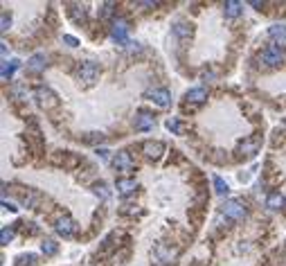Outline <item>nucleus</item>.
Returning <instances> with one entry per match:
<instances>
[{
  "label": "nucleus",
  "mask_w": 286,
  "mask_h": 266,
  "mask_svg": "<svg viewBox=\"0 0 286 266\" xmlns=\"http://www.w3.org/2000/svg\"><path fill=\"white\" fill-rule=\"evenodd\" d=\"M221 212H223V217L232 219V221H241V219L248 214V210H246V203L244 201H239V199H230V201L223 203Z\"/></svg>",
  "instance_id": "obj_1"
},
{
  "label": "nucleus",
  "mask_w": 286,
  "mask_h": 266,
  "mask_svg": "<svg viewBox=\"0 0 286 266\" xmlns=\"http://www.w3.org/2000/svg\"><path fill=\"white\" fill-rule=\"evenodd\" d=\"M77 77H79V81H84L86 86H93L97 81V77H99V66L93 64V61H84V64H79V68H77Z\"/></svg>",
  "instance_id": "obj_2"
},
{
  "label": "nucleus",
  "mask_w": 286,
  "mask_h": 266,
  "mask_svg": "<svg viewBox=\"0 0 286 266\" xmlns=\"http://www.w3.org/2000/svg\"><path fill=\"white\" fill-rule=\"evenodd\" d=\"M261 64L268 66V68H277L280 64H284L286 61V54L282 52L280 48H266L264 52H261Z\"/></svg>",
  "instance_id": "obj_3"
},
{
  "label": "nucleus",
  "mask_w": 286,
  "mask_h": 266,
  "mask_svg": "<svg viewBox=\"0 0 286 266\" xmlns=\"http://www.w3.org/2000/svg\"><path fill=\"white\" fill-rule=\"evenodd\" d=\"M111 36H113V41H117L120 45H128V23L124 21V18H117V21H113Z\"/></svg>",
  "instance_id": "obj_4"
},
{
  "label": "nucleus",
  "mask_w": 286,
  "mask_h": 266,
  "mask_svg": "<svg viewBox=\"0 0 286 266\" xmlns=\"http://www.w3.org/2000/svg\"><path fill=\"white\" fill-rule=\"evenodd\" d=\"M34 97H36L38 106L45 108V111H48V108H54V106L59 104V97L54 95V93L50 91V88H38V91L34 93Z\"/></svg>",
  "instance_id": "obj_5"
},
{
  "label": "nucleus",
  "mask_w": 286,
  "mask_h": 266,
  "mask_svg": "<svg viewBox=\"0 0 286 266\" xmlns=\"http://www.w3.org/2000/svg\"><path fill=\"white\" fill-rule=\"evenodd\" d=\"M147 100L158 104L160 108H167L171 104V93L167 91V88H154V91L147 93Z\"/></svg>",
  "instance_id": "obj_6"
},
{
  "label": "nucleus",
  "mask_w": 286,
  "mask_h": 266,
  "mask_svg": "<svg viewBox=\"0 0 286 266\" xmlns=\"http://www.w3.org/2000/svg\"><path fill=\"white\" fill-rule=\"evenodd\" d=\"M113 167H115L117 171H133V158L128 151H117L115 156H113Z\"/></svg>",
  "instance_id": "obj_7"
},
{
  "label": "nucleus",
  "mask_w": 286,
  "mask_h": 266,
  "mask_svg": "<svg viewBox=\"0 0 286 266\" xmlns=\"http://www.w3.org/2000/svg\"><path fill=\"white\" fill-rule=\"evenodd\" d=\"M54 230H57L61 237H72V234L77 233V224H74V219H70V217H61V219H57Z\"/></svg>",
  "instance_id": "obj_8"
},
{
  "label": "nucleus",
  "mask_w": 286,
  "mask_h": 266,
  "mask_svg": "<svg viewBox=\"0 0 286 266\" xmlns=\"http://www.w3.org/2000/svg\"><path fill=\"white\" fill-rule=\"evenodd\" d=\"M142 151H144V156H147V158L158 160L160 156L164 154V144L160 142V140H149V142L142 144Z\"/></svg>",
  "instance_id": "obj_9"
},
{
  "label": "nucleus",
  "mask_w": 286,
  "mask_h": 266,
  "mask_svg": "<svg viewBox=\"0 0 286 266\" xmlns=\"http://www.w3.org/2000/svg\"><path fill=\"white\" fill-rule=\"evenodd\" d=\"M115 187L122 197H128V194H133V192L138 190V181L135 178H117Z\"/></svg>",
  "instance_id": "obj_10"
},
{
  "label": "nucleus",
  "mask_w": 286,
  "mask_h": 266,
  "mask_svg": "<svg viewBox=\"0 0 286 266\" xmlns=\"http://www.w3.org/2000/svg\"><path fill=\"white\" fill-rule=\"evenodd\" d=\"M135 131H151L156 124L154 115H149V113H138V117H135Z\"/></svg>",
  "instance_id": "obj_11"
},
{
  "label": "nucleus",
  "mask_w": 286,
  "mask_h": 266,
  "mask_svg": "<svg viewBox=\"0 0 286 266\" xmlns=\"http://www.w3.org/2000/svg\"><path fill=\"white\" fill-rule=\"evenodd\" d=\"M45 66H48V59H45V54H34L30 61H27V70L30 72H41V70H45Z\"/></svg>",
  "instance_id": "obj_12"
},
{
  "label": "nucleus",
  "mask_w": 286,
  "mask_h": 266,
  "mask_svg": "<svg viewBox=\"0 0 286 266\" xmlns=\"http://www.w3.org/2000/svg\"><path fill=\"white\" fill-rule=\"evenodd\" d=\"M268 36L273 43H277V45H286V27L284 25H273L268 30Z\"/></svg>",
  "instance_id": "obj_13"
},
{
  "label": "nucleus",
  "mask_w": 286,
  "mask_h": 266,
  "mask_svg": "<svg viewBox=\"0 0 286 266\" xmlns=\"http://www.w3.org/2000/svg\"><path fill=\"white\" fill-rule=\"evenodd\" d=\"M185 100L191 101V104H203V101L207 100V91L205 88H190V91L185 93Z\"/></svg>",
  "instance_id": "obj_14"
},
{
  "label": "nucleus",
  "mask_w": 286,
  "mask_h": 266,
  "mask_svg": "<svg viewBox=\"0 0 286 266\" xmlns=\"http://www.w3.org/2000/svg\"><path fill=\"white\" fill-rule=\"evenodd\" d=\"M284 205H286V199L280 192H273V194H268V199H266V208H270V210H282Z\"/></svg>",
  "instance_id": "obj_15"
},
{
  "label": "nucleus",
  "mask_w": 286,
  "mask_h": 266,
  "mask_svg": "<svg viewBox=\"0 0 286 266\" xmlns=\"http://www.w3.org/2000/svg\"><path fill=\"white\" fill-rule=\"evenodd\" d=\"M257 149H259V140L257 138H250V140H246L241 147H239V151L244 156H253V154H257Z\"/></svg>",
  "instance_id": "obj_16"
},
{
  "label": "nucleus",
  "mask_w": 286,
  "mask_h": 266,
  "mask_svg": "<svg viewBox=\"0 0 286 266\" xmlns=\"http://www.w3.org/2000/svg\"><path fill=\"white\" fill-rule=\"evenodd\" d=\"M18 61L14 59V61H2V81H7V79H11L14 77V72L18 70Z\"/></svg>",
  "instance_id": "obj_17"
},
{
  "label": "nucleus",
  "mask_w": 286,
  "mask_h": 266,
  "mask_svg": "<svg viewBox=\"0 0 286 266\" xmlns=\"http://www.w3.org/2000/svg\"><path fill=\"white\" fill-rule=\"evenodd\" d=\"M223 9H225V16H228V18H234V16H239V14H241L244 5H241V2H237V0H230V2H225V5H223Z\"/></svg>",
  "instance_id": "obj_18"
},
{
  "label": "nucleus",
  "mask_w": 286,
  "mask_h": 266,
  "mask_svg": "<svg viewBox=\"0 0 286 266\" xmlns=\"http://www.w3.org/2000/svg\"><path fill=\"white\" fill-rule=\"evenodd\" d=\"M212 181H214V192H217V194H219V197H225V194H228V192H230V187H228V183H225V181H223V178H221V176H214V178H212Z\"/></svg>",
  "instance_id": "obj_19"
},
{
  "label": "nucleus",
  "mask_w": 286,
  "mask_h": 266,
  "mask_svg": "<svg viewBox=\"0 0 286 266\" xmlns=\"http://www.w3.org/2000/svg\"><path fill=\"white\" fill-rule=\"evenodd\" d=\"M41 250H43V255H54V253L59 250V246H57V241L45 239V241H43V246H41Z\"/></svg>",
  "instance_id": "obj_20"
},
{
  "label": "nucleus",
  "mask_w": 286,
  "mask_h": 266,
  "mask_svg": "<svg viewBox=\"0 0 286 266\" xmlns=\"http://www.w3.org/2000/svg\"><path fill=\"white\" fill-rule=\"evenodd\" d=\"M11 239H14V228H2V233H0V244H9Z\"/></svg>",
  "instance_id": "obj_21"
},
{
  "label": "nucleus",
  "mask_w": 286,
  "mask_h": 266,
  "mask_svg": "<svg viewBox=\"0 0 286 266\" xmlns=\"http://www.w3.org/2000/svg\"><path fill=\"white\" fill-rule=\"evenodd\" d=\"M9 25H11L9 14H7V11H2V27H0V30H2V32H7V30H9Z\"/></svg>",
  "instance_id": "obj_22"
},
{
  "label": "nucleus",
  "mask_w": 286,
  "mask_h": 266,
  "mask_svg": "<svg viewBox=\"0 0 286 266\" xmlns=\"http://www.w3.org/2000/svg\"><path fill=\"white\" fill-rule=\"evenodd\" d=\"M95 194H97V197H99V194H101V199H106V197H108L106 185H104V183H99V185H95Z\"/></svg>",
  "instance_id": "obj_23"
},
{
  "label": "nucleus",
  "mask_w": 286,
  "mask_h": 266,
  "mask_svg": "<svg viewBox=\"0 0 286 266\" xmlns=\"http://www.w3.org/2000/svg\"><path fill=\"white\" fill-rule=\"evenodd\" d=\"M167 129H169V131H174V133H178L180 131L178 120H167Z\"/></svg>",
  "instance_id": "obj_24"
},
{
  "label": "nucleus",
  "mask_w": 286,
  "mask_h": 266,
  "mask_svg": "<svg viewBox=\"0 0 286 266\" xmlns=\"http://www.w3.org/2000/svg\"><path fill=\"white\" fill-rule=\"evenodd\" d=\"M64 43H68L70 48H77V45H79V41H77V38H74V36H68V34H65V36H64Z\"/></svg>",
  "instance_id": "obj_25"
},
{
  "label": "nucleus",
  "mask_w": 286,
  "mask_h": 266,
  "mask_svg": "<svg viewBox=\"0 0 286 266\" xmlns=\"http://www.w3.org/2000/svg\"><path fill=\"white\" fill-rule=\"evenodd\" d=\"M111 2H106V5H101V16H104V18H108V16H111Z\"/></svg>",
  "instance_id": "obj_26"
},
{
  "label": "nucleus",
  "mask_w": 286,
  "mask_h": 266,
  "mask_svg": "<svg viewBox=\"0 0 286 266\" xmlns=\"http://www.w3.org/2000/svg\"><path fill=\"white\" fill-rule=\"evenodd\" d=\"M2 205H5V210H9V212H16V205H14V203H7V201H2Z\"/></svg>",
  "instance_id": "obj_27"
},
{
  "label": "nucleus",
  "mask_w": 286,
  "mask_h": 266,
  "mask_svg": "<svg viewBox=\"0 0 286 266\" xmlns=\"http://www.w3.org/2000/svg\"><path fill=\"white\" fill-rule=\"evenodd\" d=\"M99 156H101L104 160H106V158H108V151H106V149H99Z\"/></svg>",
  "instance_id": "obj_28"
}]
</instances>
